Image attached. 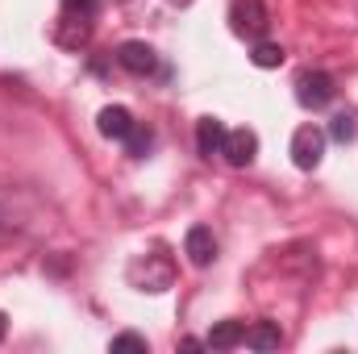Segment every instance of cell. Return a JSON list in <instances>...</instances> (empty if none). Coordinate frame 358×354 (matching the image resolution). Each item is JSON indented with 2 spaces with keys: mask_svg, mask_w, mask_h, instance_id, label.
<instances>
[{
  "mask_svg": "<svg viewBox=\"0 0 358 354\" xmlns=\"http://www.w3.org/2000/svg\"><path fill=\"white\" fill-rule=\"evenodd\" d=\"M242 342H246V325H242V321H217V325L208 330V338H204L208 351H234V346H242Z\"/></svg>",
  "mask_w": 358,
  "mask_h": 354,
  "instance_id": "cell-9",
  "label": "cell"
},
{
  "mask_svg": "<svg viewBox=\"0 0 358 354\" xmlns=\"http://www.w3.org/2000/svg\"><path fill=\"white\" fill-rule=\"evenodd\" d=\"M113 351H146V338L142 334H117L113 338Z\"/></svg>",
  "mask_w": 358,
  "mask_h": 354,
  "instance_id": "cell-15",
  "label": "cell"
},
{
  "mask_svg": "<svg viewBox=\"0 0 358 354\" xmlns=\"http://www.w3.org/2000/svg\"><path fill=\"white\" fill-rule=\"evenodd\" d=\"M338 96V80L329 71H300L296 76V100L304 108H325Z\"/></svg>",
  "mask_w": 358,
  "mask_h": 354,
  "instance_id": "cell-3",
  "label": "cell"
},
{
  "mask_svg": "<svg viewBox=\"0 0 358 354\" xmlns=\"http://www.w3.org/2000/svg\"><path fill=\"white\" fill-rule=\"evenodd\" d=\"M150 142H155V134H150V129H142V125H134V129H129V138H125V146H129V155H134V159H146Z\"/></svg>",
  "mask_w": 358,
  "mask_h": 354,
  "instance_id": "cell-12",
  "label": "cell"
},
{
  "mask_svg": "<svg viewBox=\"0 0 358 354\" xmlns=\"http://www.w3.org/2000/svg\"><path fill=\"white\" fill-rule=\"evenodd\" d=\"M321 159H325V129L300 125V129L292 134V163H296L300 171H317Z\"/></svg>",
  "mask_w": 358,
  "mask_h": 354,
  "instance_id": "cell-2",
  "label": "cell"
},
{
  "mask_svg": "<svg viewBox=\"0 0 358 354\" xmlns=\"http://www.w3.org/2000/svg\"><path fill=\"white\" fill-rule=\"evenodd\" d=\"M229 21H234V34L246 38V42H263L271 29V13L263 0H234L229 4Z\"/></svg>",
  "mask_w": 358,
  "mask_h": 354,
  "instance_id": "cell-1",
  "label": "cell"
},
{
  "mask_svg": "<svg viewBox=\"0 0 358 354\" xmlns=\"http://www.w3.org/2000/svg\"><path fill=\"white\" fill-rule=\"evenodd\" d=\"M221 155H225L229 167H250L255 155H259V134H255V129H229Z\"/></svg>",
  "mask_w": 358,
  "mask_h": 354,
  "instance_id": "cell-4",
  "label": "cell"
},
{
  "mask_svg": "<svg viewBox=\"0 0 358 354\" xmlns=\"http://www.w3.org/2000/svg\"><path fill=\"white\" fill-rule=\"evenodd\" d=\"M183 255L192 259V267H208L217 259V238H213V229L208 225H192L187 234H183Z\"/></svg>",
  "mask_w": 358,
  "mask_h": 354,
  "instance_id": "cell-6",
  "label": "cell"
},
{
  "mask_svg": "<svg viewBox=\"0 0 358 354\" xmlns=\"http://www.w3.org/2000/svg\"><path fill=\"white\" fill-rule=\"evenodd\" d=\"M355 134H358V121L350 117V113L334 117V125H329V138H334V142H342V146H346V142H350Z\"/></svg>",
  "mask_w": 358,
  "mask_h": 354,
  "instance_id": "cell-13",
  "label": "cell"
},
{
  "mask_svg": "<svg viewBox=\"0 0 358 354\" xmlns=\"http://www.w3.org/2000/svg\"><path fill=\"white\" fill-rule=\"evenodd\" d=\"M4 330H8V317H4V313H0V338H4Z\"/></svg>",
  "mask_w": 358,
  "mask_h": 354,
  "instance_id": "cell-16",
  "label": "cell"
},
{
  "mask_svg": "<svg viewBox=\"0 0 358 354\" xmlns=\"http://www.w3.org/2000/svg\"><path fill=\"white\" fill-rule=\"evenodd\" d=\"M117 63H121L129 76H150V71L159 67V55H155V46H146V42H121V46H117Z\"/></svg>",
  "mask_w": 358,
  "mask_h": 354,
  "instance_id": "cell-5",
  "label": "cell"
},
{
  "mask_svg": "<svg viewBox=\"0 0 358 354\" xmlns=\"http://www.w3.org/2000/svg\"><path fill=\"white\" fill-rule=\"evenodd\" d=\"M287 55H283V46H275V42H255V50H250V63L259 67V71H271V67H279Z\"/></svg>",
  "mask_w": 358,
  "mask_h": 354,
  "instance_id": "cell-11",
  "label": "cell"
},
{
  "mask_svg": "<svg viewBox=\"0 0 358 354\" xmlns=\"http://www.w3.org/2000/svg\"><path fill=\"white\" fill-rule=\"evenodd\" d=\"M225 134H229V129H225L217 117H200V121H196V146H200V155H208V159H213V155H221Z\"/></svg>",
  "mask_w": 358,
  "mask_h": 354,
  "instance_id": "cell-8",
  "label": "cell"
},
{
  "mask_svg": "<svg viewBox=\"0 0 358 354\" xmlns=\"http://www.w3.org/2000/svg\"><path fill=\"white\" fill-rule=\"evenodd\" d=\"M246 346L250 351H279L283 346V330L275 321H259V325L246 330Z\"/></svg>",
  "mask_w": 358,
  "mask_h": 354,
  "instance_id": "cell-10",
  "label": "cell"
},
{
  "mask_svg": "<svg viewBox=\"0 0 358 354\" xmlns=\"http://www.w3.org/2000/svg\"><path fill=\"white\" fill-rule=\"evenodd\" d=\"M100 8V0H63V17H76V21H92Z\"/></svg>",
  "mask_w": 358,
  "mask_h": 354,
  "instance_id": "cell-14",
  "label": "cell"
},
{
  "mask_svg": "<svg viewBox=\"0 0 358 354\" xmlns=\"http://www.w3.org/2000/svg\"><path fill=\"white\" fill-rule=\"evenodd\" d=\"M96 129H100L108 142H125V138H129V129H134V117H129V108H121V104H108V108H100V117H96Z\"/></svg>",
  "mask_w": 358,
  "mask_h": 354,
  "instance_id": "cell-7",
  "label": "cell"
}]
</instances>
